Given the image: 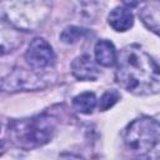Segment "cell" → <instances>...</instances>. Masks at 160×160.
<instances>
[{"label":"cell","instance_id":"cell-1","mask_svg":"<svg viewBox=\"0 0 160 160\" xmlns=\"http://www.w3.org/2000/svg\"><path fill=\"white\" fill-rule=\"evenodd\" d=\"M116 81L135 95H152L160 91V66L138 45L124 48L118 56Z\"/></svg>","mask_w":160,"mask_h":160},{"label":"cell","instance_id":"cell-2","mask_svg":"<svg viewBox=\"0 0 160 160\" xmlns=\"http://www.w3.org/2000/svg\"><path fill=\"white\" fill-rule=\"evenodd\" d=\"M54 121L46 115L9 122V138L21 149H32L46 144L54 134Z\"/></svg>","mask_w":160,"mask_h":160},{"label":"cell","instance_id":"cell-3","mask_svg":"<svg viewBox=\"0 0 160 160\" xmlns=\"http://www.w3.org/2000/svg\"><path fill=\"white\" fill-rule=\"evenodd\" d=\"M126 148L139 158H150L160 146V122L152 118L131 121L125 132Z\"/></svg>","mask_w":160,"mask_h":160},{"label":"cell","instance_id":"cell-4","mask_svg":"<svg viewBox=\"0 0 160 160\" xmlns=\"http://www.w3.org/2000/svg\"><path fill=\"white\" fill-rule=\"evenodd\" d=\"M9 9L2 8V18L19 29H35L40 26L49 14L50 5L45 1H15L4 2Z\"/></svg>","mask_w":160,"mask_h":160},{"label":"cell","instance_id":"cell-5","mask_svg":"<svg viewBox=\"0 0 160 160\" xmlns=\"http://www.w3.org/2000/svg\"><path fill=\"white\" fill-rule=\"evenodd\" d=\"M48 78L44 75H39L36 72L25 71L22 69L14 70L8 78L2 79L1 86L8 91H18V90H34L45 88L48 82Z\"/></svg>","mask_w":160,"mask_h":160},{"label":"cell","instance_id":"cell-6","mask_svg":"<svg viewBox=\"0 0 160 160\" xmlns=\"http://www.w3.org/2000/svg\"><path fill=\"white\" fill-rule=\"evenodd\" d=\"M25 59L28 64L34 69H45L54 64L55 55L46 40L36 38L30 42L25 52Z\"/></svg>","mask_w":160,"mask_h":160},{"label":"cell","instance_id":"cell-7","mask_svg":"<svg viewBox=\"0 0 160 160\" xmlns=\"http://www.w3.org/2000/svg\"><path fill=\"white\" fill-rule=\"evenodd\" d=\"M71 72L79 80H96L99 76V69L89 55H81L76 58L71 64Z\"/></svg>","mask_w":160,"mask_h":160},{"label":"cell","instance_id":"cell-8","mask_svg":"<svg viewBox=\"0 0 160 160\" xmlns=\"http://www.w3.org/2000/svg\"><path fill=\"white\" fill-rule=\"evenodd\" d=\"M139 16L148 29L160 36V1L145 2L142 9L139 10Z\"/></svg>","mask_w":160,"mask_h":160},{"label":"cell","instance_id":"cell-9","mask_svg":"<svg viewBox=\"0 0 160 160\" xmlns=\"http://www.w3.org/2000/svg\"><path fill=\"white\" fill-rule=\"evenodd\" d=\"M109 25L116 31H126L132 26V12L126 8H115L108 18Z\"/></svg>","mask_w":160,"mask_h":160},{"label":"cell","instance_id":"cell-10","mask_svg":"<svg viewBox=\"0 0 160 160\" xmlns=\"http://www.w3.org/2000/svg\"><path fill=\"white\" fill-rule=\"evenodd\" d=\"M95 59L98 64L106 68L115 65L118 56L114 44L108 40H99L95 45Z\"/></svg>","mask_w":160,"mask_h":160},{"label":"cell","instance_id":"cell-11","mask_svg":"<svg viewBox=\"0 0 160 160\" xmlns=\"http://www.w3.org/2000/svg\"><path fill=\"white\" fill-rule=\"evenodd\" d=\"M95 105H96L95 94L94 92H90V91L82 92V94L75 96L74 100H72L74 109L76 111L81 112V114H90V112H92Z\"/></svg>","mask_w":160,"mask_h":160},{"label":"cell","instance_id":"cell-12","mask_svg":"<svg viewBox=\"0 0 160 160\" xmlns=\"http://www.w3.org/2000/svg\"><path fill=\"white\" fill-rule=\"evenodd\" d=\"M84 34H85L84 29H80L76 26H69L61 32L60 39H61V41H64L66 44H74L78 40H80L84 36Z\"/></svg>","mask_w":160,"mask_h":160},{"label":"cell","instance_id":"cell-13","mask_svg":"<svg viewBox=\"0 0 160 160\" xmlns=\"http://www.w3.org/2000/svg\"><path fill=\"white\" fill-rule=\"evenodd\" d=\"M120 99V94L119 91L116 90H108L106 92H104V95L101 96L100 99V102H99V109L101 111H105L108 109H110L111 106H114L118 100Z\"/></svg>","mask_w":160,"mask_h":160}]
</instances>
